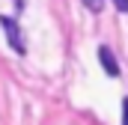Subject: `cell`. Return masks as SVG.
Here are the masks:
<instances>
[{"label":"cell","instance_id":"1","mask_svg":"<svg viewBox=\"0 0 128 125\" xmlns=\"http://www.w3.org/2000/svg\"><path fill=\"white\" fill-rule=\"evenodd\" d=\"M0 27H3V33H6V39H9V45H12V51H15V54H27L24 36H21V30H18V21H15V18L0 15Z\"/></svg>","mask_w":128,"mask_h":125},{"label":"cell","instance_id":"3","mask_svg":"<svg viewBox=\"0 0 128 125\" xmlns=\"http://www.w3.org/2000/svg\"><path fill=\"white\" fill-rule=\"evenodd\" d=\"M80 3H84V6H90V9H92V12H98V9H101V3H104V0H80Z\"/></svg>","mask_w":128,"mask_h":125},{"label":"cell","instance_id":"4","mask_svg":"<svg viewBox=\"0 0 128 125\" xmlns=\"http://www.w3.org/2000/svg\"><path fill=\"white\" fill-rule=\"evenodd\" d=\"M122 125H128V98L122 101Z\"/></svg>","mask_w":128,"mask_h":125},{"label":"cell","instance_id":"2","mask_svg":"<svg viewBox=\"0 0 128 125\" xmlns=\"http://www.w3.org/2000/svg\"><path fill=\"white\" fill-rule=\"evenodd\" d=\"M98 60H101L104 72H107L110 78H119V62H116V57L110 54V48H107V45H101V48H98Z\"/></svg>","mask_w":128,"mask_h":125},{"label":"cell","instance_id":"5","mask_svg":"<svg viewBox=\"0 0 128 125\" xmlns=\"http://www.w3.org/2000/svg\"><path fill=\"white\" fill-rule=\"evenodd\" d=\"M113 3H116V9H119V12H128V0H113Z\"/></svg>","mask_w":128,"mask_h":125}]
</instances>
